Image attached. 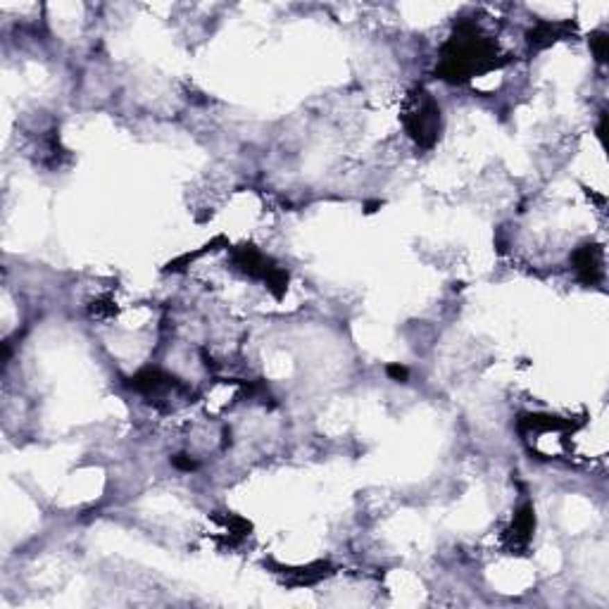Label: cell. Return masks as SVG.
Instances as JSON below:
<instances>
[{"label": "cell", "instance_id": "obj_1", "mask_svg": "<svg viewBox=\"0 0 609 609\" xmlns=\"http://www.w3.org/2000/svg\"><path fill=\"white\" fill-rule=\"evenodd\" d=\"M405 126L417 143L431 145L435 141L438 128H440V110L438 105L433 103L431 96L419 93V96L412 100V108L407 110L405 115Z\"/></svg>", "mask_w": 609, "mask_h": 609}, {"label": "cell", "instance_id": "obj_2", "mask_svg": "<svg viewBox=\"0 0 609 609\" xmlns=\"http://www.w3.org/2000/svg\"><path fill=\"white\" fill-rule=\"evenodd\" d=\"M574 265H576L578 276L583 278L585 283H593L595 278H597V274H600V260H597V250L590 248V245L581 248L578 253L574 255Z\"/></svg>", "mask_w": 609, "mask_h": 609}, {"label": "cell", "instance_id": "obj_3", "mask_svg": "<svg viewBox=\"0 0 609 609\" xmlns=\"http://www.w3.org/2000/svg\"><path fill=\"white\" fill-rule=\"evenodd\" d=\"M533 512H531V507H524L522 512L514 517V524H512V535L514 540H519V543H528L531 533H533Z\"/></svg>", "mask_w": 609, "mask_h": 609}, {"label": "cell", "instance_id": "obj_4", "mask_svg": "<svg viewBox=\"0 0 609 609\" xmlns=\"http://www.w3.org/2000/svg\"><path fill=\"white\" fill-rule=\"evenodd\" d=\"M590 43H593V48H595L597 60H605V55H607V38H605V33H595V36L590 38Z\"/></svg>", "mask_w": 609, "mask_h": 609}, {"label": "cell", "instance_id": "obj_5", "mask_svg": "<svg viewBox=\"0 0 609 609\" xmlns=\"http://www.w3.org/2000/svg\"><path fill=\"white\" fill-rule=\"evenodd\" d=\"M388 372L393 374V376H398V378H405V376H407V369H405V367H398V365H395V367H390Z\"/></svg>", "mask_w": 609, "mask_h": 609}]
</instances>
